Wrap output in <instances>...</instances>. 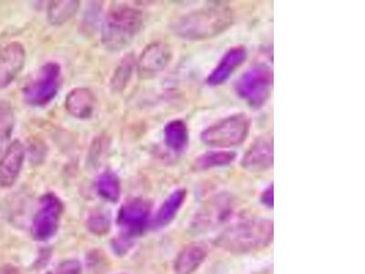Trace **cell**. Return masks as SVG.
I'll list each match as a JSON object with an SVG mask.
<instances>
[{"mask_svg":"<svg viewBox=\"0 0 365 274\" xmlns=\"http://www.w3.org/2000/svg\"><path fill=\"white\" fill-rule=\"evenodd\" d=\"M250 129V118L243 113H235L204 129L200 139L204 144L211 147H234L246 140Z\"/></svg>","mask_w":365,"mask_h":274,"instance_id":"cell-4","label":"cell"},{"mask_svg":"<svg viewBox=\"0 0 365 274\" xmlns=\"http://www.w3.org/2000/svg\"><path fill=\"white\" fill-rule=\"evenodd\" d=\"M62 81L61 66L57 62H47L36 77L24 87L23 98L28 105L44 106L55 98Z\"/></svg>","mask_w":365,"mask_h":274,"instance_id":"cell-6","label":"cell"},{"mask_svg":"<svg viewBox=\"0 0 365 274\" xmlns=\"http://www.w3.org/2000/svg\"><path fill=\"white\" fill-rule=\"evenodd\" d=\"M14 116L11 106L0 103V149L7 143L13 131Z\"/></svg>","mask_w":365,"mask_h":274,"instance_id":"cell-22","label":"cell"},{"mask_svg":"<svg viewBox=\"0 0 365 274\" xmlns=\"http://www.w3.org/2000/svg\"><path fill=\"white\" fill-rule=\"evenodd\" d=\"M81 266L78 261L68 260L59 264L56 274H81Z\"/></svg>","mask_w":365,"mask_h":274,"instance_id":"cell-24","label":"cell"},{"mask_svg":"<svg viewBox=\"0 0 365 274\" xmlns=\"http://www.w3.org/2000/svg\"><path fill=\"white\" fill-rule=\"evenodd\" d=\"M80 8V1L77 0H64V1L50 2L47 9V17L50 24L61 26L71 20Z\"/></svg>","mask_w":365,"mask_h":274,"instance_id":"cell-18","label":"cell"},{"mask_svg":"<svg viewBox=\"0 0 365 274\" xmlns=\"http://www.w3.org/2000/svg\"><path fill=\"white\" fill-rule=\"evenodd\" d=\"M272 224L266 220L238 223L223 233L220 244L229 251L248 253L265 246L272 238Z\"/></svg>","mask_w":365,"mask_h":274,"instance_id":"cell-3","label":"cell"},{"mask_svg":"<svg viewBox=\"0 0 365 274\" xmlns=\"http://www.w3.org/2000/svg\"><path fill=\"white\" fill-rule=\"evenodd\" d=\"M237 157V154L229 150H214L204 153L197 157L195 166L198 169H209L225 166L231 164Z\"/></svg>","mask_w":365,"mask_h":274,"instance_id":"cell-19","label":"cell"},{"mask_svg":"<svg viewBox=\"0 0 365 274\" xmlns=\"http://www.w3.org/2000/svg\"><path fill=\"white\" fill-rule=\"evenodd\" d=\"M0 274H21L17 268L11 266H6L0 268Z\"/></svg>","mask_w":365,"mask_h":274,"instance_id":"cell-26","label":"cell"},{"mask_svg":"<svg viewBox=\"0 0 365 274\" xmlns=\"http://www.w3.org/2000/svg\"><path fill=\"white\" fill-rule=\"evenodd\" d=\"M143 13L128 6H120L108 12L102 28V42L105 48L120 52L130 45L143 28Z\"/></svg>","mask_w":365,"mask_h":274,"instance_id":"cell-2","label":"cell"},{"mask_svg":"<svg viewBox=\"0 0 365 274\" xmlns=\"http://www.w3.org/2000/svg\"><path fill=\"white\" fill-rule=\"evenodd\" d=\"M110 219L108 217L102 212L93 214L88 219L87 227L89 231L95 235H105L110 229Z\"/></svg>","mask_w":365,"mask_h":274,"instance_id":"cell-23","label":"cell"},{"mask_svg":"<svg viewBox=\"0 0 365 274\" xmlns=\"http://www.w3.org/2000/svg\"><path fill=\"white\" fill-rule=\"evenodd\" d=\"M207 253L202 247L197 245H191L184 249L176 258L175 270L178 274H192L199 268L204 259Z\"/></svg>","mask_w":365,"mask_h":274,"instance_id":"cell-16","label":"cell"},{"mask_svg":"<svg viewBox=\"0 0 365 274\" xmlns=\"http://www.w3.org/2000/svg\"><path fill=\"white\" fill-rule=\"evenodd\" d=\"M185 197H187V191L182 188L169 195L156 214L155 219L156 228H162L174 219L182 205L184 204Z\"/></svg>","mask_w":365,"mask_h":274,"instance_id":"cell-17","label":"cell"},{"mask_svg":"<svg viewBox=\"0 0 365 274\" xmlns=\"http://www.w3.org/2000/svg\"><path fill=\"white\" fill-rule=\"evenodd\" d=\"M26 61L21 43L12 42L0 46V89L8 87L21 74Z\"/></svg>","mask_w":365,"mask_h":274,"instance_id":"cell-10","label":"cell"},{"mask_svg":"<svg viewBox=\"0 0 365 274\" xmlns=\"http://www.w3.org/2000/svg\"><path fill=\"white\" fill-rule=\"evenodd\" d=\"M261 200H262V203L267 205V207H273V187H272V185H270V187L267 188V190L263 192L262 197H261Z\"/></svg>","mask_w":365,"mask_h":274,"instance_id":"cell-25","label":"cell"},{"mask_svg":"<svg viewBox=\"0 0 365 274\" xmlns=\"http://www.w3.org/2000/svg\"><path fill=\"white\" fill-rule=\"evenodd\" d=\"M171 59L172 50L168 44L162 42L150 43L138 59V74L141 78L156 76L168 67Z\"/></svg>","mask_w":365,"mask_h":274,"instance_id":"cell-9","label":"cell"},{"mask_svg":"<svg viewBox=\"0 0 365 274\" xmlns=\"http://www.w3.org/2000/svg\"><path fill=\"white\" fill-rule=\"evenodd\" d=\"M272 85L273 72L270 66L257 64L238 79L236 93L253 108H260L270 99Z\"/></svg>","mask_w":365,"mask_h":274,"instance_id":"cell-5","label":"cell"},{"mask_svg":"<svg viewBox=\"0 0 365 274\" xmlns=\"http://www.w3.org/2000/svg\"><path fill=\"white\" fill-rule=\"evenodd\" d=\"M163 138L170 150L182 152L190 141V132L184 120L175 119L168 122L163 129Z\"/></svg>","mask_w":365,"mask_h":274,"instance_id":"cell-15","label":"cell"},{"mask_svg":"<svg viewBox=\"0 0 365 274\" xmlns=\"http://www.w3.org/2000/svg\"><path fill=\"white\" fill-rule=\"evenodd\" d=\"M134 59L130 55L122 59L116 68L111 80V87L113 91H121L127 86L134 71Z\"/></svg>","mask_w":365,"mask_h":274,"instance_id":"cell-21","label":"cell"},{"mask_svg":"<svg viewBox=\"0 0 365 274\" xmlns=\"http://www.w3.org/2000/svg\"><path fill=\"white\" fill-rule=\"evenodd\" d=\"M151 205L137 198L122 205L118 214V225L127 237L141 234L149 222Z\"/></svg>","mask_w":365,"mask_h":274,"instance_id":"cell-8","label":"cell"},{"mask_svg":"<svg viewBox=\"0 0 365 274\" xmlns=\"http://www.w3.org/2000/svg\"><path fill=\"white\" fill-rule=\"evenodd\" d=\"M272 137L263 135L253 142L242 159L241 165L248 171L264 172L273 165Z\"/></svg>","mask_w":365,"mask_h":274,"instance_id":"cell-12","label":"cell"},{"mask_svg":"<svg viewBox=\"0 0 365 274\" xmlns=\"http://www.w3.org/2000/svg\"><path fill=\"white\" fill-rule=\"evenodd\" d=\"M234 22L231 8L213 5L179 17L173 24L175 35L187 40H209L224 33Z\"/></svg>","mask_w":365,"mask_h":274,"instance_id":"cell-1","label":"cell"},{"mask_svg":"<svg viewBox=\"0 0 365 274\" xmlns=\"http://www.w3.org/2000/svg\"><path fill=\"white\" fill-rule=\"evenodd\" d=\"M247 50L243 46H235L220 59L219 64L210 72L207 83L210 86H219L228 81L238 68L241 67L247 59Z\"/></svg>","mask_w":365,"mask_h":274,"instance_id":"cell-13","label":"cell"},{"mask_svg":"<svg viewBox=\"0 0 365 274\" xmlns=\"http://www.w3.org/2000/svg\"><path fill=\"white\" fill-rule=\"evenodd\" d=\"M64 212V204L55 194L47 193L40 198L39 209L34 216L33 238L40 241H48L58 231L59 220Z\"/></svg>","mask_w":365,"mask_h":274,"instance_id":"cell-7","label":"cell"},{"mask_svg":"<svg viewBox=\"0 0 365 274\" xmlns=\"http://www.w3.org/2000/svg\"><path fill=\"white\" fill-rule=\"evenodd\" d=\"M25 159V149L20 140H14L6 148L0 159V187L11 188L21 174Z\"/></svg>","mask_w":365,"mask_h":274,"instance_id":"cell-11","label":"cell"},{"mask_svg":"<svg viewBox=\"0 0 365 274\" xmlns=\"http://www.w3.org/2000/svg\"><path fill=\"white\" fill-rule=\"evenodd\" d=\"M97 190L100 197L110 202H117L121 195V184L118 176L112 172H105L97 181Z\"/></svg>","mask_w":365,"mask_h":274,"instance_id":"cell-20","label":"cell"},{"mask_svg":"<svg viewBox=\"0 0 365 274\" xmlns=\"http://www.w3.org/2000/svg\"><path fill=\"white\" fill-rule=\"evenodd\" d=\"M95 107V96L87 88H76L66 96L65 108L75 118L84 120L91 118Z\"/></svg>","mask_w":365,"mask_h":274,"instance_id":"cell-14","label":"cell"}]
</instances>
